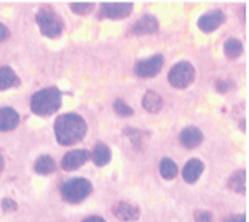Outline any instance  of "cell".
Returning <instances> with one entry per match:
<instances>
[{"mask_svg":"<svg viewBox=\"0 0 249 222\" xmlns=\"http://www.w3.org/2000/svg\"><path fill=\"white\" fill-rule=\"evenodd\" d=\"M3 166H5V160H3V155H2V152H0V174H2Z\"/></svg>","mask_w":249,"mask_h":222,"instance_id":"f546056e","label":"cell"},{"mask_svg":"<svg viewBox=\"0 0 249 222\" xmlns=\"http://www.w3.org/2000/svg\"><path fill=\"white\" fill-rule=\"evenodd\" d=\"M195 221L196 222H211L213 221V216H211V213L207 210H197L195 215Z\"/></svg>","mask_w":249,"mask_h":222,"instance_id":"cb8c5ba5","label":"cell"},{"mask_svg":"<svg viewBox=\"0 0 249 222\" xmlns=\"http://www.w3.org/2000/svg\"><path fill=\"white\" fill-rule=\"evenodd\" d=\"M87 132V123L79 114H62L55 122V134L58 143L70 146L84 139Z\"/></svg>","mask_w":249,"mask_h":222,"instance_id":"6da1fadb","label":"cell"},{"mask_svg":"<svg viewBox=\"0 0 249 222\" xmlns=\"http://www.w3.org/2000/svg\"><path fill=\"white\" fill-rule=\"evenodd\" d=\"M93 162L96 166H105L111 160V151L109 148L104 143H99L93 148Z\"/></svg>","mask_w":249,"mask_h":222,"instance_id":"ac0fdd59","label":"cell"},{"mask_svg":"<svg viewBox=\"0 0 249 222\" xmlns=\"http://www.w3.org/2000/svg\"><path fill=\"white\" fill-rule=\"evenodd\" d=\"M9 37V31H8V28L5 26L3 23H0V43L2 41H5L6 38Z\"/></svg>","mask_w":249,"mask_h":222,"instance_id":"4316f807","label":"cell"},{"mask_svg":"<svg viewBox=\"0 0 249 222\" xmlns=\"http://www.w3.org/2000/svg\"><path fill=\"white\" fill-rule=\"evenodd\" d=\"M204 170V163L201 162L199 158H192L187 162V165L184 166L182 169V178L187 181V183H196L199 180V177H201Z\"/></svg>","mask_w":249,"mask_h":222,"instance_id":"5bb4252c","label":"cell"},{"mask_svg":"<svg viewBox=\"0 0 249 222\" xmlns=\"http://www.w3.org/2000/svg\"><path fill=\"white\" fill-rule=\"evenodd\" d=\"M91 193V183L85 178H73L61 186V195L67 203L78 204Z\"/></svg>","mask_w":249,"mask_h":222,"instance_id":"277c9868","label":"cell"},{"mask_svg":"<svg viewBox=\"0 0 249 222\" xmlns=\"http://www.w3.org/2000/svg\"><path fill=\"white\" fill-rule=\"evenodd\" d=\"M132 12V3L131 2H109L102 3L99 9V16L102 18H126Z\"/></svg>","mask_w":249,"mask_h":222,"instance_id":"8992f818","label":"cell"},{"mask_svg":"<svg viewBox=\"0 0 249 222\" xmlns=\"http://www.w3.org/2000/svg\"><path fill=\"white\" fill-rule=\"evenodd\" d=\"M36 23H38L41 34L47 38H58L64 29V23L61 17L51 6H43L36 12Z\"/></svg>","mask_w":249,"mask_h":222,"instance_id":"3957f363","label":"cell"},{"mask_svg":"<svg viewBox=\"0 0 249 222\" xmlns=\"http://www.w3.org/2000/svg\"><path fill=\"white\" fill-rule=\"evenodd\" d=\"M114 111L119 114V116H123V117H128V116H132L134 114V110L122 99H117L114 102Z\"/></svg>","mask_w":249,"mask_h":222,"instance_id":"603a6c76","label":"cell"},{"mask_svg":"<svg viewBox=\"0 0 249 222\" xmlns=\"http://www.w3.org/2000/svg\"><path fill=\"white\" fill-rule=\"evenodd\" d=\"M195 67L187 63V61H181V63L175 64L169 72V82L175 89H185L193 82L195 79Z\"/></svg>","mask_w":249,"mask_h":222,"instance_id":"5b68a950","label":"cell"},{"mask_svg":"<svg viewBox=\"0 0 249 222\" xmlns=\"http://www.w3.org/2000/svg\"><path fill=\"white\" fill-rule=\"evenodd\" d=\"M70 9L73 12H76V14L85 16L94 9V3H91V2H73V3H70Z\"/></svg>","mask_w":249,"mask_h":222,"instance_id":"7402d4cb","label":"cell"},{"mask_svg":"<svg viewBox=\"0 0 249 222\" xmlns=\"http://www.w3.org/2000/svg\"><path fill=\"white\" fill-rule=\"evenodd\" d=\"M35 172L40 175H49L56 169V163L55 160L51 155H41L38 157V160L35 162Z\"/></svg>","mask_w":249,"mask_h":222,"instance_id":"e0dca14e","label":"cell"},{"mask_svg":"<svg viewBox=\"0 0 249 222\" xmlns=\"http://www.w3.org/2000/svg\"><path fill=\"white\" fill-rule=\"evenodd\" d=\"M143 108L147 113H158L163 108V99L161 96L155 92H147L143 96Z\"/></svg>","mask_w":249,"mask_h":222,"instance_id":"2e32d148","label":"cell"},{"mask_svg":"<svg viewBox=\"0 0 249 222\" xmlns=\"http://www.w3.org/2000/svg\"><path fill=\"white\" fill-rule=\"evenodd\" d=\"M89 157H90V154L85 149L71 151L64 155V158H62V162H61V166L64 170H74L89 162Z\"/></svg>","mask_w":249,"mask_h":222,"instance_id":"9c48e42d","label":"cell"},{"mask_svg":"<svg viewBox=\"0 0 249 222\" xmlns=\"http://www.w3.org/2000/svg\"><path fill=\"white\" fill-rule=\"evenodd\" d=\"M223 222H246V216L245 215H232V216L227 218Z\"/></svg>","mask_w":249,"mask_h":222,"instance_id":"83f0119b","label":"cell"},{"mask_svg":"<svg viewBox=\"0 0 249 222\" xmlns=\"http://www.w3.org/2000/svg\"><path fill=\"white\" fill-rule=\"evenodd\" d=\"M245 184H246V172L245 170H237L228 180V187L237 193L245 192Z\"/></svg>","mask_w":249,"mask_h":222,"instance_id":"ffe728a7","label":"cell"},{"mask_svg":"<svg viewBox=\"0 0 249 222\" xmlns=\"http://www.w3.org/2000/svg\"><path fill=\"white\" fill-rule=\"evenodd\" d=\"M61 107V93L56 87L43 89L31 99V108L38 116H52Z\"/></svg>","mask_w":249,"mask_h":222,"instance_id":"7a4b0ae2","label":"cell"},{"mask_svg":"<svg viewBox=\"0 0 249 222\" xmlns=\"http://www.w3.org/2000/svg\"><path fill=\"white\" fill-rule=\"evenodd\" d=\"M225 21V14L222 11L214 9V11H210L207 14H204L197 21V26L202 32H213L217 28H220V24Z\"/></svg>","mask_w":249,"mask_h":222,"instance_id":"ba28073f","label":"cell"},{"mask_svg":"<svg viewBox=\"0 0 249 222\" xmlns=\"http://www.w3.org/2000/svg\"><path fill=\"white\" fill-rule=\"evenodd\" d=\"M160 174L164 180H173L178 175V166L170 158H163L160 163Z\"/></svg>","mask_w":249,"mask_h":222,"instance_id":"d6986e66","label":"cell"},{"mask_svg":"<svg viewBox=\"0 0 249 222\" xmlns=\"http://www.w3.org/2000/svg\"><path fill=\"white\" fill-rule=\"evenodd\" d=\"M18 85H20V79L14 70L6 66L0 67V92L18 87Z\"/></svg>","mask_w":249,"mask_h":222,"instance_id":"9a60e30c","label":"cell"},{"mask_svg":"<svg viewBox=\"0 0 249 222\" xmlns=\"http://www.w3.org/2000/svg\"><path fill=\"white\" fill-rule=\"evenodd\" d=\"M223 52H225L227 58L230 59H235V58H239L243 52V46L239 40H235V38H231L225 43V46H223Z\"/></svg>","mask_w":249,"mask_h":222,"instance_id":"44dd1931","label":"cell"},{"mask_svg":"<svg viewBox=\"0 0 249 222\" xmlns=\"http://www.w3.org/2000/svg\"><path fill=\"white\" fill-rule=\"evenodd\" d=\"M231 87V82L230 81H217L216 82V89L219 90V92H228V89Z\"/></svg>","mask_w":249,"mask_h":222,"instance_id":"484cf974","label":"cell"},{"mask_svg":"<svg viewBox=\"0 0 249 222\" xmlns=\"http://www.w3.org/2000/svg\"><path fill=\"white\" fill-rule=\"evenodd\" d=\"M158 31V21L154 16L147 14L143 16L140 20H137L132 26L131 32L135 35H147V34H155Z\"/></svg>","mask_w":249,"mask_h":222,"instance_id":"30bf717a","label":"cell"},{"mask_svg":"<svg viewBox=\"0 0 249 222\" xmlns=\"http://www.w3.org/2000/svg\"><path fill=\"white\" fill-rule=\"evenodd\" d=\"M20 122L18 113L16 110H12L9 107L0 108V131H12L16 130Z\"/></svg>","mask_w":249,"mask_h":222,"instance_id":"4fadbf2b","label":"cell"},{"mask_svg":"<svg viewBox=\"0 0 249 222\" xmlns=\"http://www.w3.org/2000/svg\"><path fill=\"white\" fill-rule=\"evenodd\" d=\"M84 222H105V219L101 216H90V218H87Z\"/></svg>","mask_w":249,"mask_h":222,"instance_id":"f1b7e54d","label":"cell"},{"mask_svg":"<svg viewBox=\"0 0 249 222\" xmlns=\"http://www.w3.org/2000/svg\"><path fill=\"white\" fill-rule=\"evenodd\" d=\"M204 135L201 132V130H197L195 127H189L185 128L181 134H179V142L184 148L187 149H193V148H197L202 143Z\"/></svg>","mask_w":249,"mask_h":222,"instance_id":"8fae6325","label":"cell"},{"mask_svg":"<svg viewBox=\"0 0 249 222\" xmlns=\"http://www.w3.org/2000/svg\"><path fill=\"white\" fill-rule=\"evenodd\" d=\"M2 208L5 212H16L17 210V204L14 200H11V198H5L2 201Z\"/></svg>","mask_w":249,"mask_h":222,"instance_id":"d4e9b609","label":"cell"},{"mask_svg":"<svg viewBox=\"0 0 249 222\" xmlns=\"http://www.w3.org/2000/svg\"><path fill=\"white\" fill-rule=\"evenodd\" d=\"M113 215L120 221H137L140 216L139 207L128 203H117L113 205Z\"/></svg>","mask_w":249,"mask_h":222,"instance_id":"7c38bea8","label":"cell"},{"mask_svg":"<svg viewBox=\"0 0 249 222\" xmlns=\"http://www.w3.org/2000/svg\"><path fill=\"white\" fill-rule=\"evenodd\" d=\"M163 64H164V58L161 55H155L147 59L139 61L135 66V75L139 78H154L163 69Z\"/></svg>","mask_w":249,"mask_h":222,"instance_id":"52a82bcc","label":"cell"}]
</instances>
